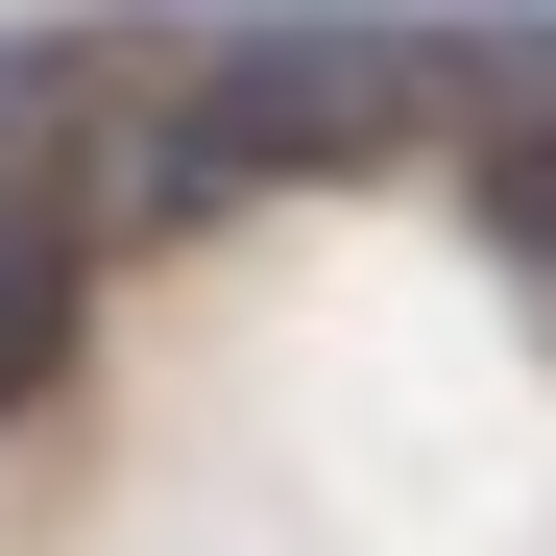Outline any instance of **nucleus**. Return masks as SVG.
Instances as JSON below:
<instances>
[{"label": "nucleus", "mask_w": 556, "mask_h": 556, "mask_svg": "<svg viewBox=\"0 0 556 556\" xmlns=\"http://www.w3.org/2000/svg\"><path fill=\"white\" fill-rule=\"evenodd\" d=\"M459 218L508 242V291H556V98H484V146H459Z\"/></svg>", "instance_id": "7ed1b4c3"}, {"label": "nucleus", "mask_w": 556, "mask_h": 556, "mask_svg": "<svg viewBox=\"0 0 556 556\" xmlns=\"http://www.w3.org/2000/svg\"><path fill=\"white\" fill-rule=\"evenodd\" d=\"M73 315H98V146L49 49H0V412H49Z\"/></svg>", "instance_id": "f03ea898"}, {"label": "nucleus", "mask_w": 556, "mask_h": 556, "mask_svg": "<svg viewBox=\"0 0 556 556\" xmlns=\"http://www.w3.org/2000/svg\"><path fill=\"white\" fill-rule=\"evenodd\" d=\"M412 122H435L412 25H242L194 98L146 122V218H242V194H315V169H388Z\"/></svg>", "instance_id": "f257e3e1"}]
</instances>
